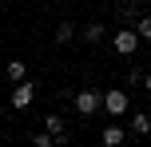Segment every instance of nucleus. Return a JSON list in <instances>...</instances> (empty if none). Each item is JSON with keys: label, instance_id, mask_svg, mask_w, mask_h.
<instances>
[{"label": "nucleus", "instance_id": "f257e3e1", "mask_svg": "<svg viewBox=\"0 0 151 147\" xmlns=\"http://www.w3.org/2000/svg\"><path fill=\"white\" fill-rule=\"evenodd\" d=\"M127 108H131V100H127V92H123V87H107V92H104V111H107L111 119L127 115Z\"/></svg>", "mask_w": 151, "mask_h": 147}, {"label": "nucleus", "instance_id": "f03ea898", "mask_svg": "<svg viewBox=\"0 0 151 147\" xmlns=\"http://www.w3.org/2000/svg\"><path fill=\"white\" fill-rule=\"evenodd\" d=\"M111 44H115V52H119V56H135V48H139V32L127 28V24H119V28H115V36H111Z\"/></svg>", "mask_w": 151, "mask_h": 147}, {"label": "nucleus", "instance_id": "7ed1b4c3", "mask_svg": "<svg viewBox=\"0 0 151 147\" xmlns=\"http://www.w3.org/2000/svg\"><path fill=\"white\" fill-rule=\"evenodd\" d=\"M99 108H104V95H96L91 87H83V92H76V111H80V115H96Z\"/></svg>", "mask_w": 151, "mask_h": 147}, {"label": "nucleus", "instance_id": "20e7f679", "mask_svg": "<svg viewBox=\"0 0 151 147\" xmlns=\"http://www.w3.org/2000/svg\"><path fill=\"white\" fill-rule=\"evenodd\" d=\"M44 131H52L56 147L68 143V127H64V115H60V111H48V115H44Z\"/></svg>", "mask_w": 151, "mask_h": 147}, {"label": "nucleus", "instance_id": "39448f33", "mask_svg": "<svg viewBox=\"0 0 151 147\" xmlns=\"http://www.w3.org/2000/svg\"><path fill=\"white\" fill-rule=\"evenodd\" d=\"M32 100H36V87H32L28 80H16V87H12V108H16V111H24Z\"/></svg>", "mask_w": 151, "mask_h": 147}, {"label": "nucleus", "instance_id": "423d86ee", "mask_svg": "<svg viewBox=\"0 0 151 147\" xmlns=\"http://www.w3.org/2000/svg\"><path fill=\"white\" fill-rule=\"evenodd\" d=\"M123 135H127V131H123L119 123H107L104 131H99V143H104V147H119V143H123Z\"/></svg>", "mask_w": 151, "mask_h": 147}, {"label": "nucleus", "instance_id": "0eeeda50", "mask_svg": "<svg viewBox=\"0 0 151 147\" xmlns=\"http://www.w3.org/2000/svg\"><path fill=\"white\" fill-rule=\"evenodd\" d=\"M104 36H107V24H96V20L83 24V40H88V44H99Z\"/></svg>", "mask_w": 151, "mask_h": 147}, {"label": "nucleus", "instance_id": "6e6552de", "mask_svg": "<svg viewBox=\"0 0 151 147\" xmlns=\"http://www.w3.org/2000/svg\"><path fill=\"white\" fill-rule=\"evenodd\" d=\"M72 40H76V24H72V20L56 24V44H72Z\"/></svg>", "mask_w": 151, "mask_h": 147}, {"label": "nucleus", "instance_id": "1a4fd4ad", "mask_svg": "<svg viewBox=\"0 0 151 147\" xmlns=\"http://www.w3.org/2000/svg\"><path fill=\"white\" fill-rule=\"evenodd\" d=\"M131 131H135V135H151V115L135 111V115H131Z\"/></svg>", "mask_w": 151, "mask_h": 147}, {"label": "nucleus", "instance_id": "9d476101", "mask_svg": "<svg viewBox=\"0 0 151 147\" xmlns=\"http://www.w3.org/2000/svg\"><path fill=\"white\" fill-rule=\"evenodd\" d=\"M8 80H12V84H16V80H24V60H8Z\"/></svg>", "mask_w": 151, "mask_h": 147}, {"label": "nucleus", "instance_id": "9b49d317", "mask_svg": "<svg viewBox=\"0 0 151 147\" xmlns=\"http://www.w3.org/2000/svg\"><path fill=\"white\" fill-rule=\"evenodd\" d=\"M135 32H139V40H151V16H139V20H135Z\"/></svg>", "mask_w": 151, "mask_h": 147}, {"label": "nucleus", "instance_id": "f8f14e48", "mask_svg": "<svg viewBox=\"0 0 151 147\" xmlns=\"http://www.w3.org/2000/svg\"><path fill=\"white\" fill-rule=\"evenodd\" d=\"M127 20H139V8L135 4H123L119 8V24H127Z\"/></svg>", "mask_w": 151, "mask_h": 147}, {"label": "nucleus", "instance_id": "ddd939ff", "mask_svg": "<svg viewBox=\"0 0 151 147\" xmlns=\"http://www.w3.org/2000/svg\"><path fill=\"white\" fill-rule=\"evenodd\" d=\"M32 143H36V147H56L52 131H36V135H32Z\"/></svg>", "mask_w": 151, "mask_h": 147}, {"label": "nucleus", "instance_id": "4468645a", "mask_svg": "<svg viewBox=\"0 0 151 147\" xmlns=\"http://www.w3.org/2000/svg\"><path fill=\"white\" fill-rule=\"evenodd\" d=\"M143 87H147V92H151V72H147V76H143Z\"/></svg>", "mask_w": 151, "mask_h": 147}]
</instances>
